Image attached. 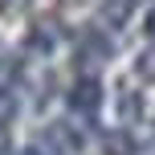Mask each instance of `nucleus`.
<instances>
[{
  "mask_svg": "<svg viewBox=\"0 0 155 155\" xmlns=\"http://www.w3.org/2000/svg\"><path fill=\"white\" fill-rule=\"evenodd\" d=\"M151 33H155V16H151Z\"/></svg>",
  "mask_w": 155,
  "mask_h": 155,
  "instance_id": "1",
  "label": "nucleus"
}]
</instances>
